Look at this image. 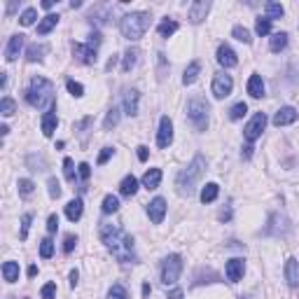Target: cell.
<instances>
[{
    "mask_svg": "<svg viewBox=\"0 0 299 299\" xmlns=\"http://www.w3.org/2000/svg\"><path fill=\"white\" fill-rule=\"evenodd\" d=\"M178 31V21L173 19H164L159 26H157V33L162 35V38H171V35Z\"/></svg>",
    "mask_w": 299,
    "mask_h": 299,
    "instance_id": "29",
    "label": "cell"
},
{
    "mask_svg": "<svg viewBox=\"0 0 299 299\" xmlns=\"http://www.w3.org/2000/svg\"><path fill=\"white\" fill-rule=\"evenodd\" d=\"M218 63L222 66V68H234L238 63V59H236V52L229 47V45H220L218 47Z\"/></svg>",
    "mask_w": 299,
    "mask_h": 299,
    "instance_id": "14",
    "label": "cell"
},
{
    "mask_svg": "<svg viewBox=\"0 0 299 299\" xmlns=\"http://www.w3.org/2000/svg\"><path fill=\"white\" fill-rule=\"evenodd\" d=\"M77 280H80V273H77V269H73V271H70V287L77 285Z\"/></svg>",
    "mask_w": 299,
    "mask_h": 299,
    "instance_id": "55",
    "label": "cell"
},
{
    "mask_svg": "<svg viewBox=\"0 0 299 299\" xmlns=\"http://www.w3.org/2000/svg\"><path fill=\"white\" fill-rule=\"evenodd\" d=\"M199 73H201V63L199 61H192L187 68H185V75H183V84H194L199 77Z\"/></svg>",
    "mask_w": 299,
    "mask_h": 299,
    "instance_id": "25",
    "label": "cell"
},
{
    "mask_svg": "<svg viewBox=\"0 0 299 299\" xmlns=\"http://www.w3.org/2000/svg\"><path fill=\"white\" fill-rule=\"evenodd\" d=\"M26 101L38 110H54V84L47 77H33L31 87L26 89Z\"/></svg>",
    "mask_w": 299,
    "mask_h": 299,
    "instance_id": "2",
    "label": "cell"
},
{
    "mask_svg": "<svg viewBox=\"0 0 299 299\" xmlns=\"http://www.w3.org/2000/svg\"><path fill=\"white\" fill-rule=\"evenodd\" d=\"M183 273V257L180 255H169L162 262V283L164 285H176Z\"/></svg>",
    "mask_w": 299,
    "mask_h": 299,
    "instance_id": "6",
    "label": "cell"
},
{
    "mask_svg": "<svg viewBox=\"0 0 299 299\" xmlns=\"http://www.w3.org/2000/svg\"><path fill=\"white\" fill-rule=\"evenodd\" d=\"M31 222H33V215H31V213L21 215V241H26V238H28V229H31Z\"/></svg>",
    "mask_w": 299,
    "mask_h": 299,
    "instance_id": "44",
    "label": "cell"
},
{
    "mask_svg": "<svg viewBox=\"0 0 299 299\" xmlns=\"http://www.w3.org/2000/svg\"><path fill=\"white\" fill-rule=\"evenodd\" d=\"M173 143V122H171V117L164 115L159 119V133H157V145L162 150H166L169 145Z\"/></svg>",
    "mask_w": 299,
    "mask_h": 299,
    "instance_id": "9",
    "label": "cell"
},
{
    "mask_svg": "<svg viewBox=\"0 0 299 299\" xmlns=\"http://www.w3.org/2000/svg\"><path fill=\"white\" fill-rule=\"evenodd\" d=\"M35 19H38V10L35 7H28V10H24L19 17V24L21 26H33Z\"/></svg>",
    "mask_w": 299,
    "mask_h": 299,
    "instance_id": "34",
    "label": "cell"
},
{
    "mask_svg": "<svg viewBox=\"0 0 299 299\" xmlns=\"http://www.w3.org/2000/svg\"><path fill=\"white\" fill-rule=\"evenodd\" d=\"M0 112H3L5 117H12L14 112H17V103H14L10 96H5V98L0 101Z\"/></svg>",
    "mask_w": 299,
    "mask_h": 299,
    "instance_id": "36",
    "label": "cell"
},
{
    "mask_svg": "<svg viewBox=\"0 0 299 299\" xmlns=\"http://www.w3.org/2000/svg\"><path fill=\"white\" fill-rule=\"evenodd\" d=\"M208 10H211V3H208V0H194L190 5V10H187L190 21L192 24H201V21L206 19V14H208Z\"/></svg>",
    "mask_w": 299,
    "mask_h": 299,
    "instance_id": "11",
    "label": "cell"
},
{
    "mask_svg": "<svg viewBox=\"0 0 299 299\" xmlns=\"http://www.w3.org/2000/svg\"><path fill=\"white\" fill-rule=\"evenodd\" d=\"M264 12H266V19L273 21V19H280V17L285 14V10H283V5H278V3H266Z\"/></svg>",
    "mask_w": 299,
    "mask_h": 299,
    "instance_id": "30",
    "label": "cell"
},
{
    "mask_svg": "<svg viewBox=\"0 0 299 299\" xmlns=\"http://www.w3.org/2000/svg\"><path fill=\"white\" fill-rule=\"evenodd\" d=\"M87 45H89V47H98V45H101V33H98V31H94V33H91V35H89V42H87Z\"/></svg>",
    "mask_w": 299,
    "mask_h": 299,
    "instance_id": "51",
    "label": "cell"
},
{
    "mask_svg": "<svg viewBox=\"0 0 299 299\" xmlns=\"http://www.w3.org/2000/svg\"><path fill=\"white\" fill-rule=\"evenodd\" d=\"M75 245H77V236L68 234V236H66V241H63V252H73Z\"/></svg>",
    "mask_w": 299,
    "mask_h": 299,
    "instance_id": "48",
    "label": "cell"
},
{
    "mask_svg": "<svg viewBox=\"0 0 299 299\" xmlns=\"http://www.w3.org/2000/svg\"><path fill=\"white\" fill-rule=\"evenodd\" d=\"M231 89H234V80H231V75L227 73H218L213 77V96L215 98H227L231 94Z\"/></svg>",
    "mask_w": 299,
    "mask_h": 299,
    "instance_id": "8",
    "label": "cell"
},
{
    "mask_svg": "<svg viewBox=\"0 0 299 299\" xmlns=\"http://www.w3.org/2000/svg\"><path fill=\"white\" fill-rule=\"evenodd\" d=\"M40 297H42V299H56V285H54V283H47V285H42Z\"/></svg>",
    "mask_w": 299,
    "mask_h": 299,
    "instance_id": "47",
    "label": "cell"
},
{
    "mask_svg": "<svg viewBox=\"0 0 299 299\" xmlns=\"http://www.w3.org/2000/svg\"><path fill=\"white\" fill-rule=\"evenodd\" d=\"M117 124H119V110L110 108L108 115H105V122H103V126H105V131H110V129H115Z\"/></svg>",
    "mask_w": 299,
    "mask_h": 299,
    "instance_id": "35",
    "label": "cell"
},
{
    "mask_svg": "<svg viewBox=\"0 0 299 299\" xmlns=\"http://www.w3.org/2000/svg\"><path fill=\"white\" fill-rule=\"evenodd\" d=\"M299 112L294 108H290V105H285V108H280L276 115H273V126H287V124L297 122Z\"/></svg>",
    "mask_w": 299,
    "mask_h": 299,
    "instance_id": "15",
    "label": "cell"
},
{
    "mask_svg": "<svg viewBox=\"0 0 299 299\" xmlns=\"http://www.w3.org/2000/svg\"><path fill=\"white\" fill-rule=\"evenodd\" d=\"M208 103L201 98V96H194L187 101V119L192 122V126L197 131H206L208 129Z\"/></svg>",
    "mask_w": 299,
    "mask_h": 299,
    "instance_id": "5",
    "label": "cell"
},
{
    "mask_svg": "<svg viewBox=\"0 0 299 299\" xmlns=\"http://www.w3.org/2000/svg\"><path fill=\"white\" fill-rule=\"evenodd\" d=\"M285 280L290 287H299V262L294 257L285 262Z\"/></svg>",
    "mask_w": 299,
    "mask_h": 299,
    "instance_id": "18",
    "label": "cell"
},
{
    "mask_svg": "<svg viewBox=\"0 0 299 299\" xmlns=\"http://www.w3.org/2000/svg\"><path fill=\"white\" fill-rule=\"evenodd\" d=\"M73 56L80 63H84V66H94V63L98 61L96 49L89 47V45H80V42H73Z\"/></svg>",
    "mask_w": 299,
    "mask_h": 299,
    "instance_id": "10",
    "label": "cell"
},
{
    "mask_svg": "<svg viewBox=\"0 0 299 299\" xmlns=\"http://www.w3.org/2000/svg\"><path fill=\"white\" fill-rule=\"evenodd\" d=\"M82 211H84L82 199H73V201H68V206H66V218H68L70 222H77V220L82 218Z\"/></svg>",
    "mask_w": 299,
    "mask_h": 299,
    "instance_id": "20",
    "label": "cell"
},
{
    "mask_svg": "<svg viewBox=\"0 0 299 299\" xmlns=\"http://www.w3.org/2000/svg\"><path fill=\"white\" fill-rule=\"evenodd\" d=\"M108 299H129V292H126V287H124V285H119V283H115V285L110 287Z\"/></svg>",
    "mask_w": 299,
    "mask_h": 299,
    "instance_id": "39",
    "label": "cell"
},
{
    "mask_svg": "<svg viewBox=\"0 0 299 299\" xmlns=\"http://www.w3.org/2000/svg\"><path fill=\"white\" fill-rule=\"evenodd\" d=\"M77 173H80V178H82V180H89V176H91V166H89V164H84V162H82L80 166H77Z\"/></svg>",
    "mask_w": 299,
    "mask_h": 299,
    "instance_id": "49",
    "label": "cell"
},
{
    "mask_svg": "<svg viewBox=\"0 0 299 299\" xmlns=\"http://www.w3.org/2000/svg\"><path fill=\"white\" fill-rule=\"evenodd\" d=\"M42 7H45V10H52V7H54V0H42Z\"/></svg>",
    "mask_w": 299,
    "mask_h": 299,
    "instance_id": "58",
    "label": "cell"
},
{
    "mask_svg": "<svg viewBox=\"0 0 299 299\" xmlns=\"http://www.w3.org/2000/svg\"><path fill=\"white\" fill-rule=\"evenodd\" d=\"M169 299H183V290H173V292L169 294Z\"/></svg>",
    "mask_w": 299,
    "mask_h": 299,
    "instance_id": "57",
    "label": "cell"
},
{
    "mask_svg": "<svg viewBox=\"0 0 299 299\" xmlns=\"http://www.w3.org/2000/svg\"><path fill=\"white\" fill-rule=\"evenodd\" d=\"M248 94L252 98H262L264 96V82L259 75H250V80H248Z\"/></svg>",
    "mask_w": 299,
    "mask_h": 299,
    "instance_id": "21",
    "label": "cell"
},
{
    "mask_svg": "<svg viewBox=\"0 0 299 299\" xmlns=\"http://www.w3.org/2000/svg\"><path fill=\"white\" fill-rule=\"evenodd\" d=\"M115 63H117V56L112 54V59H110V61H108V66H105V68H108V70H112V66H115Z\"/></svg>",
    "mask_w": 299,
    "mask_h": 299,
    "instance_id": "60",
    "label": "cell"
},
{
    "mask_svg": "<svg viewBox=\"0 0 299 299\" xmlns=\"http://www.w3.org/2000/svg\"><path fill=\"white\" fill-rule=\"evenodd\" d=\"M56 229H59V218H56V215H49V220H47V231H49V234H54Z\"/></svg>",
    "mask_w": 299,
    "mask_h": 299,
    "instance_id": "52",
    "label": "cell"
},
{
    "mask_svg": "<svg viewBox=\"0 0 299 299\" xmlns=\"http://www.w3.org/2000/svg\"><path fill=\"white\" fill-rule=\"evenodd\" d=\"M17 187H19V194H24V197H28V194H33V190H35L33 180H28V178H21Z\"/></svg>",
    "mask_w": 299,
    "mask_h": 299,
    "instance_id": "42",
    "label": "cell"
},
{
    "mask_svg": "<svg viewBox=\"0 0 299 299\" xmlns=\"http://www.w3.org/2000/svg\"><path fill=\"white\" fill-rule=\"evenodd\" d=\"M112 152H115V150H112V147H103V152H101V155H98V166H103V164L108 162L110 157H112Z\"/></svg>",
    "mask_w": 299,
    "mask_h": 299,
    "instance_id": "50",
    "label": "cell"
},
{
    "mask_svg": "<svg viewBox=\"0 0 299 299\" xmlns=\"http://www.w3.org/2000/svg\"><path fill=\"white\" fill-rule=\"evenodd\" d=\"M21 49H24V35L17 33L10 38V42H7V49H5V59L7 61H17L21 54Z\"/></svg>",
    "mask_w": 299,
    "mask_h": 299,
    "instance_id": "16",
    "label": "cell"
},
{
    "mask_svg": "<svg viewBox=\"0 0 299 299\" xmlns=\"http://www.w3.org/2000/svg\"><path fill=\"white\" fill-rule=\"evenodd\" d=\"M159 183H162V169H150L143 176V187H147V190H157Z\"/></svg>",
    "mask_w": 299,
    "mask_h": 299,
    "instance_id": "22",
    "label": "cell"
},
{
    "mask_svg": "<svg viewBox=\"0 0 299 299\" xmlns=\"http://www.w3.org/2000/svg\"><path fill=\"white\" fill-rule=\"evenodd\" d=\"M136 192H138V180L133 176H126L122 180V185H119V194L122 197H133Z\"/></svg>",
    "mask_w": 299,
    "mask_h": 299,
    "instance_id": "24",
    "label": "cell"
},
{
    "mask_svg": "<svg viewBox=\"0 0 299 299\" xmlns=\"http://www.w3.org/2000/svg\"><path fill=\"white\" fill-rule=\"evenodd\" d=\"M101 241L105 243L112 257L122 264L136 262V245H133V236L129 231H124L119 224H101Z\"/></svg>",
    "mask_w": 299,
    "mask_h": 299,
    "instance_id": "1",
    "label": "cell"
},
{
    "mask_svg": "<svg viewBox=\"0 0 299 299\" xmlns=\"http://www.w3.org/2000/svg\"><path fill=\"white\" fill-rule=\"evenodd\" d=\"M204 171H206V159H204V155H197L194 159H192V164L187 166V169H183L180 173H178V180H176L178 192L190 197L192 192H194V187H197V180L201 178Z\"/></svg>",
    "mask_w": 299,
    "mask_h": 299,
    "instance_id": "3",
    "label": "cell"
},
{
    "mask_svg": "<svg viewBox=\"0 0 299 299\" xmlns=\"http://www.w3.org/2000/svg\"><path fill=\"white\" fill-rule=\"evenodd\" d=\"M218 194H220V187L215 183H208L201 190V204H213L215 199H218Z\"/></svg>",
    "mask_w": 299,
    "mask_h": 299,
    "instance_id": "28",
    "label": "cell"
},
{
    "mask_svg": "<svg viewBox=\"0 0 299 299\" xmlns=\"http://www.w3.org/2000/svg\"><path fill=\"white\" fill-rule=\"evenodd\" d=\"M271 52H280V49L287 47V33H273L271 35V42H269Z\"/></svg>",
    "mask_w": 299,
    "mask_h": 299,
    "instance_id": "32",
    "label": "cell"
},
{
    "mask_svg": "<svg viewBox=\"0 0 299 299\" xmlns=\"http://www.w3.org/2000/svg\"><path fill=\"white\" fill-rule=\"evenodd\" d=\"M66 87H68V91L75 96V98H80V96L84 94V87H82L80 82H75V80H68L66 82Z\"/></svg>",
    "mask_w": 299,
    "mask_h": 299,
    "instance_id": "46",
    "label": "cell"
},
{
    "mask_svg": "<svg viewBox=\"0 0 299 299\" xmlns=\"http://www.w3.org/2000/svg\"><path fill=\"white\" fill-rule=\"evenodd\" d=\"M147 155H150V150L145 147V145H140V147H138V159H140V162H147Z\"/></svg>",
    "mask_w": 299,
    "mask_h": 299,
    "instance_id": "53",
    "label": "cell"
},
{
    "mask_svg": "<svg viewBox=\"0 0 299 299\" xmlns=\"http://www.w3.org/2000/svg\"><path fill=\"white\" fill-rule=\"evenodd\" d=\"M89 124H91V117H84L82 122H77V124H75V129H77V131H80V129H87Z\"/></svg>",
    "mask_w": 299,
    "mask_h": 299,
    "instance_id": "54",
    "label": "cell"
},
{
    "mask_svg": "<svg viewBox=\"0 0 299 299\" xmlns=\"http://www.w3.org/2000/svg\"><path fill=\"white\" fill-rule=\"evenodd\" d=\"M255 31H257V35L259 38H264V35H269L271 33V21L266 19H257V24H255Z\"/></svg>",
    "mask_w": 299,
    "mask_h": 299,
    "instance_id": "40",
    "label": "cell"
},
{
    "mask_svg": "<svg viewBox=\"0 0 299 299\" xmlns=\"http://www.w3.org/2000/svg\"><path fill=\"white\" fill-rule=\"evenodd\" d=\"M147 215H150V220H152L155 224H162L164 215H166V201H164L162 197L152 199V201L147 204Z\"/></svg>",
    "mask_w": 299,
    "mask_h": 299,
    "instance_id": "13",
    "label": "cell"
},
{
    "mask_svg": "<svg viewBox=\"0 0 299 299\" xmlns=\"http://www.w3.org/2000/svg\"><path fill=\"white\" fill-rule=\"evenodd\" d=\"M35 273H38V266H35V264H31V266H28V276H31V278H33Z\"/></svg>",
    "mask_w": 299,
    "mask_h": 299,
    "instance_id": "59",
    "label": "cell"
},
{
    "mask_svg": "<svg viewBox=\"0 0 299 299\" xmlns=\"http://www.w3.org/2000/svg\"><path fill=\"white\" fill-rule=\"evenodd\" d=\"M231 35L236 38L238 42H245V45H250L252 42V38H250V31L248 28H243V26H234V31H231Z\"/></svg>",
    "mask_w": 299,
    "mask_h": 299,
    "instance_id": "37",
    "label": "cell"
},
{
    "mask_svg": "<svg viewBox=\"0 0 299 299\" xmlns=\"http://www.w3.org/2000/svg\"><path fill=\"white\" fill-rule=\"evenodd\" d=\"M243 271H245V262L241 257L229 259L227 266H224V273H227V278H229L231 283H238V280L243 278Z\"/></svg>",
    "mask_w": 299,
    "mask_h": 299,
    "instance_id": "12",
    "label": "cell"
},
{
    "mask_svg": "<svg viewBox=\"0 0 299 299\" xmlns=\"http://www.w3.org/2000/svg\"><path fill=\"white\" fill-rule=\"evenodd\" d=\"M138 101H140L138 89H129V91L124 94V112H126L129 117H136L138 115Z\"/></svg>",
    "mask_w": 299,
    "mask_h": 299,
    "instance_id": "17",
    "label": "cell"
},
{
    "mask_svg": "<svg viewBox=\"0 0 299 299\" xmlns=\"http://www.w3.org/2000/svg\"><path fill=\"white\" fill-rule=\"evenodd\" d=\"M47 187H49V197H52V199L61 197V185H59V180H56V178H49Z\"/></svg>",
    "mask_w": 299,
    "mask_h": 299,
    "instance_id": "45",
    "label": "cell"
},
{
    "mask_svg": "<svg viewBox=\"0 0 299 299\" xmlns=\"http://www.w3.org/2000/svg\"><path fill=\"white\" fill-rule=\"evenodd\" d=\"M264 126H266V115H264V112H255V117L245 124V131H243L245 140H248V143H255V140L262 136Z\"/></svg>",
    "mask_w": 299,
    "mask_h": 299,
    "instance_id": "7",
    "label": "cell"
},
{
    "mask_svg": "<svg viewBox=\"0 0 299 299\" xmlns=\"http://www.w3.org/2000/svg\"><path fill=\"white\" fill-rule=\"evenodd\" d=\"M56 126H59V117H56V108L49 110V112H45V117H42V133L45 136H54Z\"/></svg>",
    "mask_w": 299,
    "mask_h": 299,
    "instance_id": "19",
    "label": "cell"
},
{
    "mask_svg": "<svg viewBox=\"0 0 299 299\" xmlns=\"http://www.w3.org/2000/svg\"><path fill=\"white\" fill-rule=\"evenodd\" d=\"M241 155H243L245 159H250V157H252V145H245V147H243V152H241Z\"/></svg>",
    "mask_w": 299,
    "mask_h": 299,
    "instance_id": "56",
    "label": "cell"
},
{
    "mask_svg": "<svg viewBox=\"0 0 299 299\" xmlns=\"http://www.w3.org/2000/svg\"><path fill=\"white\" fill-rule=\"evenodd\" d=\"M138 56H140V52H138L136 47H129V49H126V54H124V63H122V70H124V73H131V70L136 68Z\"/></svg>",
    "mask_w": 299,
    "mask_h": 299,
    "instance_id": "23",
    "label": "cell"
},
{
    "mask_svg": "<svg viewBox=\"0 0 299 299\" xmlns=\"http://www.w3.org/2000/svg\"><path fill=\"white\" fill-rule=\"evenodd\" d=\"M52 255H54V243H52V238H42L40 241V257L49 259Z\"/></svg>",
    "mask_w": 299,
    "mask_h": 299,
    "instance_id": "38",
    "label": "cell"
},
{
    "mask_svg": "<svg viewBox=\"0 0 299 299\" xmlns=\"http://www.w3.org/2000/svg\"><path fill=\"white\" fill-rule=\"evenodd\" d=\"M150 28V14L147 12H131L124 14L122 21H119V31L126 40L136 42L145 35V31Z\"/></svg>",
    "mask_w": 299,
    "mask_h": 299,
    "instance_id": "4",
    "label": "cell"
},
{
    "mask_svg": "<svg viewBox=\"0 0 299 299\" xmlns=\"http://www.w3.org/2000/svg\"><path fill=\"white\" fill-rule=\"evenodd\" d=\"M101 211L105 213V215H112V213H117V211H119V199L112 197V194H108V197L103 199Z\"/></svg>",
    "mask_w": 299,
    "mask_h": 299,
    "instance_id": "31",
    "label": "cell"
},
{
    "mask_svg": "<svg viewBox=\"0 0 299 299\" xmlns=\"http://www.w3.org/2000/svg\"><path fill=\"white\" fill-rule=\"evenodd\" d=\"M45 52H47V49L42 47V45H31V47H28V52H26V59L31 63L42 61V59H45Z\"/></svg>",
    "mask_w": 299,
    "mask_h": 299,
    "instance_id": "33",
    "label": "cell"
},
{
    "mask_svg": "<svg viewBox=\"0 0 299 299\" xmlns=\"http://www.w3.org/2000/svg\"><path fill=\"white\" fill-rule=\"evenodd\" d=\"M248 112V105H245L243 101L241 103H236V105H231V110H229V117L231 119H241V117Z\"/></svg>",
    "mask_w": 299,
    "mask_h": 299,
    "instance_id": "43",
    "label": "cell"
},
{
    "mask_svg": "<svg viewBox=\"0 0 299 299\" xmlns=\"http://www.w3.org/2000/svg\"><path fill=\"white\" fill-rule=\"evenodd\" d=\"M3 278L7 283H17L19 280V264L17 262H5L3 264Z\"/></svg>",
    "mask_w": 299,
    "mask_h": 299,
    "instance_id": "26",
    "label": "cell"
},
{
    "mask_svg": "<svg viewBox=\"0 0 299 299\" xmlns=\"http://www.w3.org/2000/svg\"><path fill=\"white\" fill-rule=\"evenodd\" d=\"M63 176H66V180H68V183H73V180H75V164H73V159H70V157H66V159H63Z\"/></svg>",
    "mask_w": 299,
    "mask_h": 299,
    "instance_id": "41",
    "label": "cell"
},
{
    "mask_svg": "<svg viewBox=\"0 0 299 299\" xmlns=\"http://www.w3.org/2000/svg\"><path fill=\"white\" fill-rule=\"evenodd\" d=\"M56 24H59V14H47V17L38 24V35H47L52 28H56Z\"/></svg>",
    "mask_w": 299,
    "mask_h": 299,
    "instance_id": "27",
    "label": "cell"
}]
</instances>
